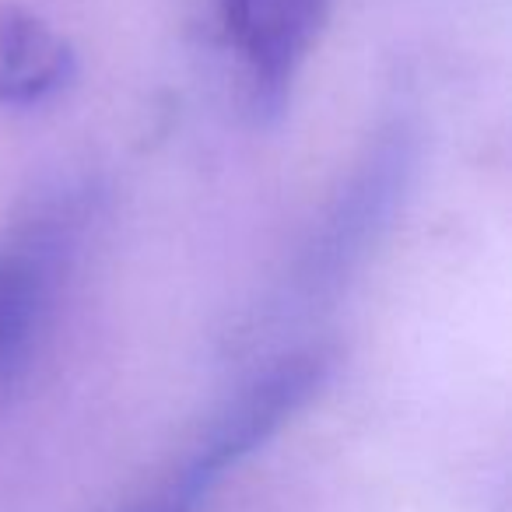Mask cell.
I'll list each match as a JSON object with an SVG mask.
<instances>
[{"mask_svg": "<svg viewBox=\"0 0 512 512\" xmlns=\"http://www.w3.org/2000/svg\"><path fill=\"white\" fill-rule=\"evenodd\" d=\"M78 253V214L39 211L0 239V386L29 372Z\"/></svg>", "mask_w": 512, "mask_h": 512, "instance_id": "cell-1", "label": "cell"}, {"mask_svg": "<svg viewBox=\"0 0 512 512\" xmlns=\"http://www.w3.org/2000/svg\"><path fill=\"white\" fill-rule=\"evenodd\" d=\"M330 372L327 351H295L264 369L249 386H242L225 411L214 418L200 442L197 456L183 470L176 488V505L197 498L221 470L239 463L246 453H253L260 442H267L295 411L309 404L320 393L323 379Z\"/></svg>", "mask_w": 512, "mask_h": 512, "instance_id": "cell-2", "label": "cell"}, {"mask_svg": "<svg viewBox=\"0 0 512 512\" xmlns=\"http://www.w3.org/2000/svg\"><path fill=\"white\" fill-rule=\"evenodd\" d=\"M327 15L330 0H221V25L246 67L260 113H281Z\"/></svg>", "mask_w": 512, "mask_h": 512, "instance_id": "cell-3", "label": "cell"}, {"mask_svg": "<svg viewBox=\"0 0 512 512\" xmlns=\"http://www.w3.org/2000/svg\"><path fill=\"white\" fill-rule=\"evenodd\" d=\"M411 169V144L404 130H390L376 141L362 169L341 193L337 207L330 211L327 225L320 228L313 249L306 256L302 285L306 292H323L337 285L351 271L358 256L376 239L379 225L390 218L397 193H404V179Z\"/></svg>", "mask_w": 512, "mask_h": 512, "instance_id": "cell-4", "label": "cell"}, {"mask_svg": "<svg viewBox=\"0 0 512 512\" xmlns=\"http://www.w3.org/2000/svg\"><path fill=\"white\" fill-rule=\"evenodd\" d=\"M78 60L64 36L39 15L0 8V106L29 109L71 85Z\"/></svg>", "mask_w": 512, "mask_h": 512, "instance_id": "cell-5", "label": "cell"}]
</instances>
